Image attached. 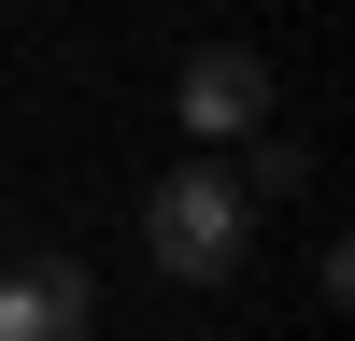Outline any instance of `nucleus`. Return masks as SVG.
Segmentation results:
<instances>
[{
	"instance_id": "nucleus-3",
	"label": "nucleus",
	"mask_w": 355,
	"mask_h": 341,
	"mask_svg": "<svg viewBox=\"0 0 355 341\" xmlns=\"http://www.w3.org/2000/svg\"><path fill=\"white\" fill-rule=\"evenodd\" d=\"M85 313H100V284H85L71 256H28V270H0V341H85Z\"/></svg>"
},
{
	"instance_id": "nucleus-1",
	"label": "nucleus",
	"mask_w": 355,
	"mask_h": 341,
	"mask_svg": "<svg viewBox=\"0 0 355 341\" xmlns=\"http://www.w3.org/2000/svg\"><path fill=\"white\" fill-rule=\"evenodd\" d=\"M142 256H157L171 284H227L242 270V185L227 170H157V199H142Z\"/></svg>"
},
{
	"instance_id": "nucleus-4",
	"label": "nucleus",
	"mask_w": 355,
	"mask_h": 341,
	"mask_svg": "<svg viewBox=\"0 0 355 341\" xmlns=\"http://www.w3.org/2000/svg\"><path fill=\"white\" fill-rule=\"evenodd\" d=\"M313 185V157H299V142H270V128H256V185H242V213H256V199H299Z\"/></svg>"
},
{
	"instance_id": "nucleus-2",
	"label": "nucleus",
	"mask_w": 355,
	"mask_h": 341,
	"mask_svg": "<svg viewBox=\"0 0 355 341\" xmlns=\"http://www.w3.org/2000/svg\"><path fill=\"white\" fill-rule=\"evenodd\" d=\"M171 114H185L199 142H256L270 128V57L256 43H199L185 71H171Z\"/></svg>"
}]
</instances>
